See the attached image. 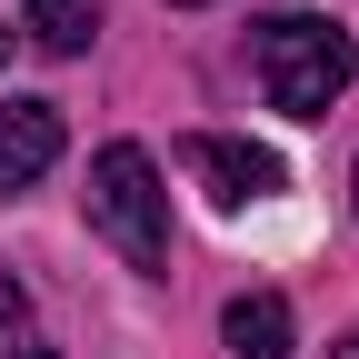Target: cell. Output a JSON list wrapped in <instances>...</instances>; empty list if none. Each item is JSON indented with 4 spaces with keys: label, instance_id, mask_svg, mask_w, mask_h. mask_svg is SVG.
<instances>
[{
    "label": "cell",
    "instance_id": "obj_5",
    "mask_svg": "<svg viewBox=\"0 0 359 359\" xmlns=\"http://www.w3.org/2000/svg\"><path fill=\"white\" fill-rule=\"evenodd\" d=\"M219 339H230L240 359H290V339H299L290 330V299L280 290H240L230 309H219Z\"/></svg>",
    "mask_w": 359,
    "mask_h": 359
},
{
    "label": "cell",
    "instance_id": "obj_1",
    "mask_svg": "<svg viewBox=\"0 0 359 359\" xmlns=\"http://www.w3.org/2000/svg\"><path fill=\"white\" fill-rule=\"evenodd\" d=\"M90 230H100L130 269H170V190H160V170L140 140H110L100 160H90Z\"/></svg>",
    "mask_w": 359,
    "mask_h": 359
},
{
    "label": "cell",
    "instance_id": "obj_2",
    "mask_svg": "<svg viewBox=\"0 0 359 359\" xmlns=\"http://www.w3.org/2000/svg\"><path fill=\"white\" fill-rule=\"evenodd\" d=\"M359 80V50H349V30L339 20H269L259 30V90H269V110H290V120H330V100Z\"/></svg>",
    "mask_w": 359,
    "mask_h": 359
},
{
    "label": "cell",
    "instance_id": "obj_11",
    "mask_svg": "<svg viewBox=\"0 0 359 359\" xmlns=\"http://www.w3.org/2000/svg\"><path fill=\"white\" fill-rule=\"evenodd\" d=\"M339 359H359V339H349V349H339Z\"/></svg>",
    "mask_w": 359,
    "mask_h": 359
},
{
    "label": "cell",
    "instance_id": "obj_3",
    "mask_svg": "<svg viewBox=\"0 0 359 359\" xmlns=\"http://www.w3.org/2000/svg\"><path fill=\"white\" fill-rule=\"evenodd\" d=\"M180 160H190L200 180H210V200L219 210H250V200H280V160H269L259 140H219V130H190V140H180Z\"/></svg>",
    "mask_w": 359,
    "mask_h": 359
},
{
    "label": "cell",
    "instance_id": "obj_6",
    "mask_svg": "<svg viewBox=\"0 0 359 359\" xmlns=\"http://www.w3.org/2000/svg\"><path fill=\"white\" fill-rule=\"evenodd\" d=\"M50 60H70V50H90V30H100V0H30V20H20Z\"/></svg>",
    "mask_w": 359,
    "mask_h": 359
},
{
    "label": "cell",
    "instance_id": "obj_9",
    "mask_svg": "<svg viewBox=\"0 0 359 359\" xmlns=\"http://www.w3.org/2000/svg\"><path fill=\"white\" fill-rule=\"evenodd\" d=\"M20 359H60V349H20Z\"/></svg>",
    "mask_w": 359,
    "mask_h": 359
},
{
    "label": "cell",
    "instance_id": "obj_12",
    "mask_svg": "<svg viewBox=\"0 0 359 359\" xmlns=\"http://www.w3.org/2000/svg\"><path fill=\"white\" fill-rule=\"evenodd\" d=\"M180 11H200V0H180Z\"/></svg>",
    "mask_w": 359,
    "mask_h": 359
},
{
    "label": "cell",
    "instance_id": "obj_4",
    "mask_svg": "<svg viewBox=\"0 0 359 359\" xmlns=\"http://www.w3.org/2000/svg\"><path fill=\"white\" fill-rule=\"evenodd\" d=\"M60 160V110L50 100H0V190H30Z\"/></svg>",
    "mask_w": 359,
    "mask_h": 359
},
{
    "label": "cell",
    "instance_id": "obj_10",
    "mask_svg": "<svg viewBox=\"0 0 359 359\" xmlns=\"http://www.w3.org/2000/svg\"><path fill=\"white\" fill-rule=\"evenodd\" d=\"M0 60H11V30H0Z\"/></svg>",
    "mask_w": 359,
    "mask_h": 359
},
{
    "label": "cell",
    "instance_id": "obj_7",
    "mask_svg": "<svg viewBox=\"0 0 359 359\" xmlns=\"http://www.w3.org/2000/svg\"><path fill=\"white\" fill-rule=\"evenodd\" d=\"M20 320H30V290H20V280H0V339H20Z\"/></svg>",
    "mask_w": 359,
    "mask_h": 359
},
{
    "label": "cell",
    "instance_id": "obj_8",
    "mask_svg": "<svg viewBox=\"0 0 359 359\" xmlns=\"http://www.w3.org/2000/svg\"><path fill=\"white\" fill-rule=\"evenodd\" d=\"M349 210H359V160H349Z\"/></svg>",
    "mask_w": 359,
    "mask_h": 359
}]
</instances>
